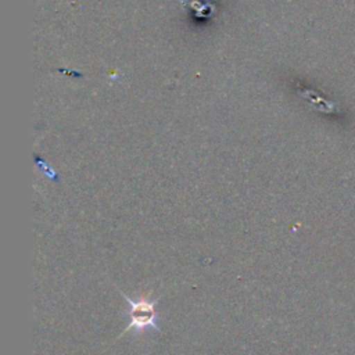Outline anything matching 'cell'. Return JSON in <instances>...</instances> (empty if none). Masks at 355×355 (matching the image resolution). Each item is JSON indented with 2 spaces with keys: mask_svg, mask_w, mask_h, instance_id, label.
Returning <instances> with one entry per match:
<instances>
[{
  "mask_svg": "<svg viewBox=\"0 0 355 355\" xmlns=\"http://www.w3.org/2000/svg\"><path fill=\"white\" fill-rule=\"evenodd\" d=\"M119 293L128 302V309L123 311V313L129 318V323L122 334L128 331H133L135 334H140L147 330L159 331V313L157 312L158 300H150L148 297H139L137 300H133L125 293Z\"/></svg>",
  "mask_w": 355,
  "mask_h": 355,
  "instance_id": "cell-1",
  "label": "cell"
}]
</instances>
